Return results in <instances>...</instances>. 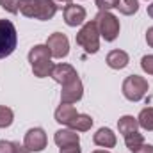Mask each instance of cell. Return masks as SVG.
<instances>
[{"mask_svg": "<svg viewBox=\"0 0 153 153\" xmlns=\"http://www.w3.org/2000/svg\"><path fill=\"white\" fill-rule=\"evenodd\" d=\"M117 9H119L121 14L130 16V14L137 13V9H139V2H137V0H117Z\"/></svg>", "mask_w": 153, "mask_h": 153, "instance_id": "obj_20", "label": "cell"}, {"mask_svg": "<svg viewBox=\"0 0 153 153\" xmlns=\"http://www.w3.org/2000/svg\"><path fill=\"white\" fill-rule=\"evenodd\" d=\"M137 126H139V123H137V117H134V116H123V117H119V121H117L119 134H123V135H126V134H130V132H135Z\"/></svg>", "mask_w": 153, "mask_h": 153, "instance_id": "obj_16", "label": "cell"}, {"mask_svg": "<svg viewBox=\"0 0 153 153\" xmlns=\"http://www.w3.org/2000/svg\"><path fill=\"white\" fill-rule=\"evenodd\" d=\"M59 153H82V150L78 148V144H75V146H64V148H61Z\"/></svg>", "mask_w": 153, "mask_h": 153, "instance_id": "obj_26", "label": "cell"}, {"mask_svg": "<svg viewBox=\"0 0 153 153\" xmlns=\"http://www.w3.org/2000/svg\"><path fill=\"white\" fill-rule=\"evenodd\" d=\"M76 116H78V112H76V109L71 103H61V105L57 107V111H55V121L61 123V125L70 126L71 121L75 119Z\"/></svg>", "mask_w": 153, "mask_h": 153, "instance_id": "obj_13", "label": "cell"}, {"mask_svg": "<svg viewBox=\"0 0 153 153\" xmlns=\"http://www.w3.org/2000/svg\"><path fill=\"white\" fill-rule=\"evenodd\" d=\"M93 141L96 146H102V148H114L116 146V134L111 128H100L94 135H93Z\"/></svg>", "mask_w": 153, "mask_h": 153, "instance_id": "obj_14", "label": "cell"}, {"mask_svg": "<svg viewBox=\"0 0 153 153\" xmlns=\"http://www.w3.org/2000/svg\"><path fill=\"white\" fill-rule=\"evenodd\" d=\"M52 2H53L57 7H62V5H64V7H68V5L71 4V0H52Z\"/></svg>", "mask_w": 153, "mask_h": 153, "instance_id": "obj_30", "label": "cell"}, {"mask_svg": "<svg viewBox=\"0 0 153 153\" xmlns=\"http://www.w3.org/2000/svg\"><path fill=\"white\" fill-rule=\"evenodd\" d=\"M18 2L20 0H0V5L7 11V13H11V14H16L20 9H18Z\"/></svg>", "mask_w": 153, "mask_h": 153, "instance_id": "obj_22", "label": "cell"}, {"mask_svg": "<svg viewBox=\"0 0 153 153\" xmlns=\"http://www.w3.org/2000/svg\"><path fill=\"white\" fill-rule=\"evenodd\" d=\"M13 119H14V114L9 107L5 105H0V128H7L13 125Z\"/></svg>", "mask_w": 153, "mask_h": 153, "instance_id": "obj_21", "label": "cell"}, {"mask_svg": "<svg viewBox=\"0 0 153 153\" xmlns=\"http://www.w3.org/2000/svg\"><path fill=\"white\" fill-rule=\"evenodd\" d=\"M93 153H109L107 150H96V152H93Z\"/></svg>", "mask_w": 153, "mask_h": 153, "instance_id": "obj_32", "label": "cell"}, {"mask_svg": "<svg viewBox=\"0 0 153 153\" xmlns=\"http://www.w3.org/2000/svg\"><path fill=\"white\" fill-rule=\"evenodd\" d=\"M76 45H80L87 53H96L100 50V32H98V25L94 20L85 22L84 27L78 30L75 36Z\"/></svg>", "mask_w": 153, "mask_h": 153, "instance_id": "obj_3", "label": "cell"}, {"mask_svg": "<svg viewBox=\"0 0 153 153\" xmlns=\"http://www.w3.org/2000/svg\"><path fill=\"white\" fill-rule=\"evenodd\" d=\"M29 62L32 66V73L38 78L50 76L53 66H55L52 62V53H50V50H48L46 45H36L34 48H30V52H29Z\"/></svg>", "mask_w": 153, "mask_h": 153, "instance_id": "obj_2", "label": "cell"}, {"mask_svg": "<svg viewBox=\"0 0 153 153\" xmlns=\"http://www.w3.org/2000/svg\"><path fill=\"white\" fill-rule=\"evenodd\" d=\"M52 78L55 80V82H59L61 85H66V84H70V82H73L75 78H78L76 75L75 68L73 66H70V64H55L53 66V70H52Z\"/></svg>", "mask_w": 153, "mask_h": 153, "instance_id": "obj_10", "label": "cell"}, {"mask_svg": "<svg viewBox=\"0 0 153 153\" xmlns=\"http://www.w3.org/2000/svg\"><path fill=\"white\" fill-rule=\"evenodd\" d=\"M134 153H153V146L152 144H143L139 150H135Z\"/></svg>", "mask_w": 153, "mask_h": 153, "instance_id": "obj_27", "label": "cell"}, {"mask_svg": "<svg viewBox=\"0 0 153 153\" xmlns=\"http://www.w3.org/2000/svg\"><path fill=\"white\" fill-rule=\"evenodd\" d=\"M84 94V85L80 82V78H75L73 82L62 85L61 91V103H76Z\"/></svg>", "mask_w": 153, "mask_h": 153, "instance_id": "obj_9", "label": "cell"}, {"mask_svg": "<svg viewBox=\"0 0 153 153\" xmlns=\"http://www.w3.org/2000/svg\"><path fill=\"white\" fill-rule=\"evenodd\" d=\"M13 152H14V143L0 141V153H13Z\"/></svg>", "mask_w": 153, "mask_h": 153, "instance_id": "obj_25", "label": "cell"}, {"mask_svg": "<svg viewBox=\"0 0 153 153\" xmlns=\"http://www.w3.org/2000/svg\"><path fill=\"white\" fill-rule=\"evenodd\" d=\"M46 46H48L52 57H55V59H62L70 53V41L62 32H55V34L48 36Z\"/></svg>", "mask_w": 153, "mask_h": 153, "instance_id": "obj_7", "label": "cell"}, {"mask_svg": "<svg viewBox=\"0 0 153 153\" xmlns=\"http://www.w3.org/2000/svg\"><path fill=\"white\" fill-rule=\"evenodd\" d=\"M137 123H139V126H143L144 130L152 132L153 130V107L143 109L141 114H139V117H137Z\"/></svg>", "mask_w": 153, "mask_h": 153, "instance_id": "obj_19", "label": "cell"}, {"mask_svg": "<svg viewBox=\"0 0 153 153\" xmlns=\"http://www.w3.org/2000/svg\"><path fill=\"white\" fill-rule=\"evenodd\" d=\"M85 20V9L82 5H75V4H70L68 7H64V22L68 27H76V25H82Z\"/></svg>", "mask_w": 153, "mask_h": 153, "instance_id": "obj_11", "label": "cell"}, {"mask_svg": "<svg viewBox=\"0 0 153 153\" xmlns=\"http://www.w3.org/2000/svg\"><path fill=\"white\" fill-rule=\"evenodd\" d=\"M146 93H148V80L144 76L130 75L125 78V82H123V94H125L126 100L139 102V100L144 98Z\"/></svg>", "mask_w": 153, "mask_h": 153, "instance_id": "obj_6", "label": "cell"}, {"mask_svg": "<svg viewBox=\"0 0 153 153\" xmlns=\"http://www.w3.org/2000/svg\"><path fill=\"white\" fill-rule=\"evenodd\" d=\"M141 68L148 73V75H153V55H144L141 59Z\"/></svg>", "mask_w": 153, "mask_h": 153, "instance_id": "obj_23", "label": "cell"}, {"mask_svg": "<svg viewBox=\"0 0 153 153\" xmlns=\"http://www.w3.org/2000/svg\"><path fill=\"white\" fill-rule=\"evenodd\" d=\"M18 43V32L13 22L9 20H0V59L9 57Z\"/></svg>", "mask_w": 153, "mask_h": 153, "instance_id": "obj_4", "label": "cell"}, {"mask_svg": "<svg viewBox=\"0 0 153 153\" xmlns=\"http://www.w3.org/2000/svg\"><path fill=\"white\" fill-rule=\"evenodd\" d=\"M148 14L153 18V4H152V5H148Z\"/></svg>", "mask_w": 153, "mask_h": 153, "instance_id": "obj_31", "label": "cell"}, {"mask_svg": "<svg viewBox=\"0 0 153 153\" xmlns=\"http://www.w3.org/2000/svg\"><path fill=\"white\" fill-rule=\"evenodd\" d=\"M107 64L112 70H123L128 64V53L123 50H112L107 55Z\"/></svg>", "mask_w": 153, "mask_h": 153, "instance_id": "obj_15", "label": "cell"}, {"mask_svg": "<svg viewBox=\"0 0 153 153\" xmlns=\"http://www.w3.org/2000/svg\"><path fill=\"white\" fill-rule=\"evenodd\" d=\"M98 25V32L105 41H114L119 34V20L109 11H100L94 18Z\"/></svg>", "mask_w": 153, "mask_h": 153, "instance_id": "obj_5", "label": "cell"}, {"mask_svg": "<svg viewBox=\"0 0 153 153\" xmlns=\"http://www.w3.org/2000/svg\"><path fill=\"white\" fill-rule=\"evenodd\" d=\"M96 5L100 11H111L117 7V0H96Z\"/></svg>", "mask_w": 153, "mask_h": 153, "instance_id": "obj_24", "label": "cell"}, {"mask_svg": "<svg viewBox=\"0 0 153 153\" xmlns=\"http://www.w3.org/2000/svg\"><path fill=\"white\" fill-rule=\"evenodd\" d=\"M53 141L59 148H64V146H75L80 144V137L75 130L68 128V130H57L55 135H53Z\"/></svg>", "mask_w": 153, "mask_h": 153, "instance_id": "obj_12", "label": "cell"}, {"mask_svg": "<svg viewBox=\"0 0 153 153\" xmlns=\"http://www.w3.org/2000/svg\"><path fill=\"white\" fill-rule=\"evenodd\" d=\"M123 137H125L126 148L132 153L135 152V150H139V148L144 144V137H143V134H139L137 130H135V132H130V134H126V135H123Z\"/></svg>", "mask_w": 153, "mask_h": 153, "instance_id": "obj_18", "label": "cell"}, {"mask_svg": "<svg viewBox=\"0 0 153 153\" xmlns=\"http://www.w3.org/2000/svg\"><path fill=\"white\" fill-rule=\"evenodd\" d=\"M146 43L153 48V27H150V29L146 30Z\"/></svg>", "mask_w": 153, "mask_h": 153, "instance_id": "obj_29", "label": "cell"}, {"mask_svg": "<svg viewBox=\"0 0 153 153\" xmlns=\"http://www.w3.org/2000/svg\"><path fill=\"white\" fill-rule=\"evenodd\" d=\"M13 153H30V152L25 148V144L22 146L20 143H14V152H13Z\"/></svg>", "mask_w": 153, "mask_h": 153, "instance_id": "obj_28", "label": "cell"}, {"mask_svg": "<svg viewBox=\"0 0 153 153\" xmlns=\"http://www.w3.org/2000/svg\"><path fill=\"white\" fill-rule=\"evenodd\" d=\"M91 126H93V117L87 114H78L70 125V128L75 132H87Z\"/></svg>", "mask_w": 153, "mask_h": 153, "instance_id": "obj_17", "label": "cell"}, {"mask_svg": "<svg viewBox=\"0 0 153 153\" xmlns=\"http://www.w3.org/2000/svg\"><path fill=\"white\" fill-rule=\"evenodd\" d=\"M25 148L29 152H43L46 148V134L43 128H30L25 134V141H23Z\"/></svg>", "mask_w": 153, "mask_h": 153, "instance_id": "obj_8", "label": "cell"}, {"mask_svg": "<svg viewBox=\"0 0 153 153\" xmlns=\"http://www.w3.org/2000/svg\"><path fill=\"white\" fill-rule=\"evenodd\" d=\"M18 9L27 18H36L41 22H46L55 16L59 7L52 0H20Z\"/></svg>", "mask_w": 153, "mask_h": 153, "instance_id": "obj_1", "label": "cell"}]
</instances>
